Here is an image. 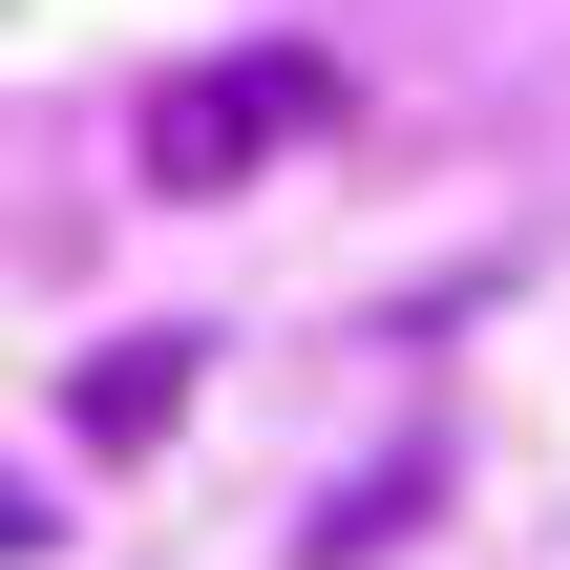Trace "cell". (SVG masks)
<instances>
[{
  "label": "cell",
  "instance_id": "7a4b0ae2",
  "mask_svg": "<svg viewBox=\"0 0 570 570\" xmlns=\"http://www.w3.org/2000/svg\"><path fill=\"white\" fill-rule=\"evenodd\" d=\"M169 402H190V338H106V360L63 381V423H85L106 465H127V444H169Z\"/></svg>",
  "mask_w": 570,
  "mask_h": 570
},
{
  "label": "cell",
  "instance_id": "6da1fadb",
  "mask_svg": "<svg viewBox=\"0 0 570 570\" xmlns=\"http://www.w3.org/2000/svg\"><path fill=\"white\" fill-rule=\"evenodd\" d=\"M296 127H338V85H317L296 42H233V63H169V85L127 106V169L212 212V190H254V169H275Z\"/></svg>",
  "mask_w": 570,
  "mask_h": 570
},
{
  "label": "cell",
  "instance_id": "3957f363",
  "mask_svg": "<svg viewBox=\"0 0 570 570\" xmlns=\"http://www.w3.org/2000/svg\"><path fill=\"white\" fill-rule=\"evenodd\" d=\"M42 550H63V508H42V487L0 465V570H42Z\"/></svg>",
  "mask_w": 570,
  "mask_h": 570
}]
</instances>
